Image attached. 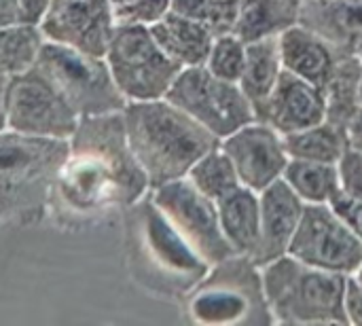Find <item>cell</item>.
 Listing matches in <instances>:
<instances>
[{
	"label": "cell",
	"mask_w": 362,
	"mask_h": 326,
	"mask_svg": "<svg viewBox=\"0 0 362 326\" xmlns=\"http://www.w3.org/2000/svg\"><path fill=\"white\" fill-rule=\"evenodd\" d=\"M68 144L47 214L57 229L93 227L115 212H125L151 191L129 149L123 112L81 117Z\"/></svg>",
	"instance_id": "6da1fadb"
},
{
	"label": "cell",
	"mask_w": 362,
	"mask_h": 326,
	"mask_svg": "<svg viewBox=\"0 0 362 326\" xmlns=\"http://www.w3.org/2000/svg\"><path fill=\"white\" fill-rule=\"evenodd\" d=\"M125 246L132 278L161 297H187L212 267L174 229L151 191L125 210Z\"/></svg>",
	"instance_id": "7a4b0ae2"
},
{
	"label": "cell",
	"mask_w": 362,
	"mask_h": 326,
	"mask_svg": "<svg viewBox=\"0 0 362 326\" xmlns=\"http://www.w3.org/2000/svg\"><path fill=\"white\" fill-rule=\"evenodd\" d=\"M129 149L151 189L185 178L221 140L170 100L127 102L123 110Z\"/></svg>",
	"instance_id": "3957f363"
},
{
	"label": "cell",
	"mask_w": 362,
	"mask_h": 326,
	"mask_svg": "<svg viewBox=\"0 0 362 326\" xmlns=\"http://www.w3.org/2000/svg\"><path fill=\"white\" fill-rule=\"evenodd\" d=\"M68 149V140L0 132V225L36 227L47 219Z\"/></svg>",
	"instance_id": "277c9868"
},
{
	"label": "cell",
	"mask_w": 362,
	"mask_h": 326,
	"mask_svg": "<svg viewBox=\"0 0 362 326\" xmlns=\"http://www.w3.org/2000/svg\"><path fill=\"white\" fill-rule=\"evenodd\" d=\"M265 301L280 325H348L344 293L348 276L312 267L284 255L261 267Z\"/></svg>",
	"instance_id": "5b68a950"
},
{
	"label": "cell",
	"mask_w": 362,
	"mask_h": 326,
	"mask_svg": "<svg viewBox=\"0 0 362 326\" xmlns=\"http://www.w3.org/2000/svg\"><path fill=\"white\" fill-rule=\"evenodd\" d=\"M189 318L202 325H272L263 274L248 257L231 255L185 297Z\"/></svg>",
	"instance_id": "8992f818"
},
{
	"label": "cell",
	"mask_w": 362,
	"mask_h": 326,
	"mask_svg": "<svg viewBox=\"0 0 362 326\" xmlns=\"http://www.w3.org/2000/svg\"><path fill=\"white\" fill-rule=\"evenodd\" d=\"M34 68L59 91L78 117L123 112L127 106L104 57L45 38Z\"/></svg>",
	"instance_id": "52a82bcc"
},
{
	"label": "cell",
	"mask_w": 362,
	"mask_h": 326,
	"mask_svg": "<svg viewBox=\"0 0 362 326\" xmlns=\"http://www.w3.org/2000/svg\"><path fill=\"white\" fill-rule=\"evenodd\" d=\"M104 59L127 102L165 98L182 70L157 45L144 23L115 25Z\"/></svg>",
	"instance_id": "ba28073f"
},
{
	"label": "cell",
	"mask_w": 362,
	"mask_h": 326,
	"mask_svg": "<svg viewBox=\"0 0 362 326\" xmlns=\"http://www.w3.org/2000/svg\"><path fill=\"white\" fill-rule=\"evenodd\" d=\"M165 100L193 117L218 140L257 121L255 108L240 83L218 78L206 66L182 68Z\"/></svg>",
	"instance_id": "9c48e42d"
},
{
	"label": "cell",
	"mask_w": 362,
	"mask_h": 326,
	"mask_svg": "<svg viewBox=\"0 0 362 326\" xmlns=\"http://www.w3.org/2000/svg\"><path fill=\"white\" fill-rule=\"evenodd\" d=\"M81 117L59 95V91L32 66L8 76L6 85V129L68 140Z\"/></svg>",
	"instance_id": "30bf717a"
},
{
	"label": "cell",
	"mask_w": 362,
	"mask_h": 326,
	"mask_svg": "<svg viewBox=\"0 0 362 326\" xmlns=\"http://www.w3.org/2000/svg\"><path fill=\"white\" fill-rule=\"evenodd\" d=\"M288 255L341 276H354L362 267V242L331 204H305Z\"/></svg>",
	"instance_id": "8fae6325"
},
{
	"label": "cell",
	"mask_w": 362,
	"mask_h": 326,
	"mask_svg": "<svg viewBox=\"0 0 362 326\" xmlns=\"http://www.w3.org/2000/svg\"><path fill=\"white\" fill-rule=\"evenodd\" d=\"M151 197L174 229L210 263L235 255L223 235L216 202L195 189L189 178H178L151 189Z\"/></svg>",
	"instance_id": "7c38bea8"
},
{
	"label": "cell",
	"mask_w": 362,
	"mask_h": 326,
	"mask_svg": "<svg viewBox=\"0 0 362 326\" xmlns=\"http://www.w3.org/2000/svg\"><path fill=\"white\" fill-rule=\"evenodd\" d=\"M110 0H49L38 23L47 40L104 57L115 32Z\"/></svg>",
	"instance_id": "4fadbf2b"
},
{
	"label": "cell",
	"mask_w": 362,
	"mask_h": 326,
	"mask_svg": "<svg viewBox=\"0 0 362 326\" xmlns=\"http://www.w3.org/2000/svg\"><path fill=\"white\" fill-rule=\"evenodd\" d=\"M231 157L240 182L257 193L282 178L288 165L284 136L263 121H252L221 140Z\"/></svg>",
	"instance_id": "5bb4252c"
},
{
	"label": "cell",
	"mask_w": 362,
	"mask_h": 326,
	"mask_svg": "<svg viewBox=\"0 0 362 326\" xmlns=\"http://www.w3.org/2000/svg\"><path fill=\"white\" fill-rule=\"evenodd\" d=\"M261 233L250 261L259 267L288 255L295 231L301 223L305 204L284 182L276 180L261 193Z\"/></svg>",
	"instance_id": "9a60e30c"
},
{
	"label": "cell",
	"mask_w": 362,
	"mask_h": 326,
	"mask_svg": "<svg viewBox=\"0 0 362 326\" xmlns=\"http://www.w3.org/2000/svg\"><path fill=\"white\" fill-rule=\"evenodd\" d=\"M257 121L272 125L282 136L318 125L327 121L325 91L284 70Z\"/></svg>",
	"instance_id": "2e32d148"
},
{
	"label": "cell",
	"mask_w": 362,
	"mask_h": 326,
	"mask_svg": "<svg viewBox=\"0 0 362 326\" xmlns=\"http://www.w3.org/2000/svg\"><path fill=\"white\" fill-rule=\"evenodd\" d=\"M299 23L341 55H356L362 45V0H303Z\"/></svg>",
	"instance_id": "e0dca14e"
},
{
	"label": "cell",
	"mask_w": 362,
	"mask_h": 326,
	"mask_svg": "<svg viewBox=\"0 0 362 326\" xmlns=\"http://www.w3.org/2000/svg\"><path fill=\"white\" fill-rule=\"evenodd\" d=\"M278 45L284 70L320 89H325L337 68V62L344 57L325 38L301 23L278 36Z\"/></svg>",
	"instance_id": "ac0fdd59"
},
{
	"label": "cell",
	"mask_w": 362,
	"mask_h": 326,
	"mask_svg": "<svg viewBox=\"0 0 362 326\" xmlns=\"http://www.w3.org/2000/svg\"><path fill=\"white\" fill-rule=\"evenodd\" d=\"M148 28H151V34L155 36L157 45L180 68L206 64L212 42H214V36L197 21L170 8L163 17H159Z\"/></svg>",
	"instance_id": "d6986e66"
},
{
	"label": "cell",
	"mask_w": 362,
	"mask_h": 326,
	"mask_svg": "<svg viewBox=\"0 0 362 326\" xmlns=\"http://www.w3.org/2000/svg\"><path fill=\"white\" fill-rule=\"evenodd\" d=\"M216 208L223 235L231 250L250 259L261 233V195L242 185L218 199Z\"/></svg>",
	"instance_id": "ffe728a7"
},
{
	"label": "cell",
	"mask_w": 362,
	"mask_h": 326,
	"mask_svg": "<svg viewBox=\"0 0 362 326\" xmlns=\"http://www.w3.org/2000/svg\"><path fill=\"white\" fill-rule=\"evenodd\" d=\"M303 0H240L233 34L246 45L278 38L299 23Z\"/></svg>",
	"instance_id": "44dd1931"
},
{
	"label": "cell",
	"mask_w": 362,
	"mask_h": 326,
	"mask_svg": "<svg viewBox=\"0 0 362 326\" xmlns=\"http://www.w3.org/2000/svg\"><path fill=\"white\" fill-rule=\"evenodd\" d=\"M284 72L278 38L257 40L246 45V66L240 78V87L250 100L255 115L259 117L269 95L274 93Z\"/></svg>",
	"instance_id": "7402d4cb"
},
{
	"label": "cell",
	"mask_w": 362,
	"mask_h": 326,
	"mask_svg": "<svg viewBox=\"0 0 362 326\" xmlns=\"http://www.w3.org/2000/svg\"><path fill=\"white\" fill-rule=\"evenodd\" d=\"M284 146H286V153L291 159L337 165L341 155L350 146V138H348V129H344L331 121H322L308 129L286 134Z\"/></svg>",
	"instance_id": "603a6c76"
},
{
	"label": "cell",
	"mask_w": 362,
	"mask_h": 326,
	"mask_svg": "<svg viewBox=\"0 0 362 326\" xmlns=\"http://www.w3.org/2000/svg\"><path fill=\"white\" fill-rule=\"evenodd\" d=\"M362 64L358 55H344L329 83L325 85L327 100V121L348 129L354 115L361 110L358 85H361Z\"/></svg>",
	"instance_id": "cb8c5ba5"
},
{
	"label": "cell",
	"mask_w": 362,
	"mask_h": 326,
	"mask_svg": "<svg viewBox=\"0 0 362 326\" xmlns=\"http://www.w3.org/2000/svg\"><path fill=\"white\" fill-rule=\"evenodd\" d=\"M282 178L303 204H331L333 197L341 193L339 170L335 163L288 159Z\"/></svg>",
	"instance_id": "d4e9b609"
},
{
	"label": "cell",
	"mask_w": 362,
	"mask_h": 326,
	"mask_svg": "<svg viewBox=\"0 0 362 326\" xmlns=\"http://www.w3.org/2000/svg\"><path fill=\"white\" fill-rule=\"evenodd\" d=\"M185 178H189V182L195 189H199L206 197L214 202L223 199L225 195L242 187L235 165L221 144L208 151L206 155H202Z\"/></svg>",
	"instance_id": "484cf974"
},
{
	"label": "cell",
	"mask_w": 362,
	"mask_h": 326,
	"mask_svg": "<svg viewBox=\"0 0 362 326\" xmlns=\"http://www.w3.org/2000/svg\"><path fill=\"white\" fill-rule=\"evenodd\" d=\"M45 42L36 23H17L0 28V74L15 76L30 70Z\"/></svg>",
	"instance_id": "4316f807"
},
{
	"label": "cell",
	"mask_w": 362,
	"mask_h": 326,
	"mask_svg": "<svg viewBox=\"0 0 362 326\" xmlns=\"http://www.w3.org/2000/svg\"><path fill=\"white\" fill-rule=\"evenodd\" d=\"M240 0H172L170 8L204 25L214 38L233 34Z\"/></svg>",
	"instance_id": "83f0119b"
},
{
	"label": "cell",
	"mask_w": 362,
	"mask_h": 326,
	"mask_svg": "<svg viewBox=\"0 0 362 326\" xmlns=\"http://www.w3.org/2000/svg\"><path fill=\"white\" fill-rule=\"evenodd\" d=\"M204 66L218 78L240 83L246 66V42L240 40L235 34L216 36Z\"/></svg>",
	"instance_id": "f1b7e54d"
},
{
	"label": "cell",
	"mask_w": 362,
	"mask_h": 326,
	"mask_svg": "<svg viewBox=\"0 0 362 326\" xmlns=\"http://www.w3.org/2000/svg\"><path fill=\"white\" fill-rule=\"evenodd\" d=\"M170 2L172 0H110V8L117 25H151L170 11Z\"/></svg>",
	"instance_id": "f546056e"
},
{
	"label": "cell",
	"mask_w": 362,
	"mask_h": 326,
	"mask_svg": "<svg viewBox=\"0 0 362 326\" xmlns=\"http://www.w3.org/2000/svg\"><path fill=\"white\" fill-rule=\"evenodd\" d=\"M339 182H341V193L348 197L361 199L362 202V151L356 146H348V151L341 155L339 163Z\"/></svg>",
	"instance_id": "4dcf8cb0"
},
{
	"label": "cell",
	"mask_w": 362,
	"mask_h": 326,
	"mask_svg": "<svg viewBox=\"0 0 362 326\" xmlns=\"http://www.w3.org/2000/svg\"><path fill=\"white\" fill-rule=\"evenodd\" d=\"M331 208L341 216V221L352 229V233L362 242V202L348 197L346 193H337L331 202Z\"/></svg>",
	"instance_id": "1f68e13d"
},
{
	"label": "cell",
	"mask_w": 362,
	"mask_h": 326,
	"mask_svg": "<svg viewBox=\"0 0 362 326\" xmlns=\"http://www.w3.org/2000/svg\"><path fill=\"white\" fill-rule=\"evenodd\" d=\"M344 310L348 325H362V282L356 276H348L346 280Z\"/></svg>",
	"instance_id": "d6a6232c"
},
{
	"label": "cell",
	"mask_w": 362,
	"mask_h": 326,
	"mask_svg": "<svg viewBox=\"0 0 362 326\" xmlns=\"http://www.w3.org/2000/svg\"><path fill=\"white\" fill-rule=\"evenodd\" d=\"M25 23L19 0H0V28Z\"/></svg>",
	"instance_id": "836d02e7"
},
{
	"label": "cell",
	"mask_w": 362,
	"mask_h": 326,
	"mask_svg": "<svg viewBox=\"0 0 362 326\" xmlns=\"http://www.w3.org/2000/svg\"><path fill=\"white\" fill-rule=\"evenodd\" d=\"M21 4V11H23V19L25 23H40L47 6H49V0H19Z\"/></svg>",
	"instance_id": "e575fe53"
},
{
	"label": "cell",
	"mask_w": 362,
	"mask_h": 326,
	"mask_svg": "<svg viewBox=\"0 0 362 326\" xmlns=\"http://www.w3.org/2000/svg\"><path fill=\"white\" fill-rule=\"evenodd\" d=\"M348 138H350L352 146H356V149L362 151V108L354 115V119L348 125Z\"/></svg>",
	"instance_id": "d590c367"
},
{
	"label": "cell",
	"mask_w": 362,
	"mask_h": 326,
	"mask_svg": "<svg viewBox=\"0 0 362 326\" xmlns=\"http://www.w3.org/2000/svg\"><path fill=\"white\" fill-rule=\"evenodd\" d=\"M6 85L8 76L0 74V132L6 129Z\"/></svg>",
	"instance_id": "8d00e7d4"
},
{
	"label": "cell",
	"mask_w": 362,
	"mask_h": 326,
	"mask_svg": "<svg viewBox=\"0 0 362 326\" xmlns=\"http://www.w3.org/2000/svg\"><path fill=\"white\" fill-rule=\"evenodd\" d=\"M358 102H361V108H362V76H361V85H358Z\"/></svg>",
	"instance_id": "74e56055"
},
{
	"label": "cell",
	"mask_w": 362,
	"mask_h": 326,
	"mask_svg": "<svg viewBox=\"0 0 362 326\" xmlns=\"http://www.w3.org/2000/svg\"><path fill=\"white\" fill-rule=\"evenodd\" d=\"M354 276H356V278H358V280H361V282H362V267H361V269H358V272H356V274H354Z\"/></svg>",
	"instance_id": "f35d334b"
},
{
	"label": "cell",
	"mask_w": 362,
	"mask_h": 326,
	"mask_svg": "<svg viewBox=\"0 0 362 326\" xmlns=\"http://www.w3.org/2000/svg\"><path fill=\"white\" fill-rule=\"evenodd\" d=\"M356 55H358V59H361V64H362V45H361V49H358V53H356Z\"/></svg>",
	"instance_id": "ab89813d"
}]
</instances>
